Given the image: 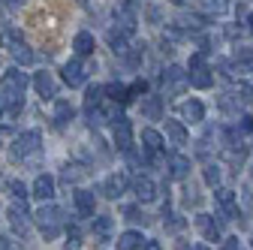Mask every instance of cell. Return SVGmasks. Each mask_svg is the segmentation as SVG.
<instances>
[{"label": "cell", "instance_id": "cell-1", "mask_svg": "<svg viewBox=\"0 0 253 250\" xmlns=\"http://www.w3.org/2000/svg\"><path fill=\"white\" fill-rule=\"evenodd\" d=\"M24 90H27V76L18 67H12L0 76V97L6 103H24Z\"/></svg>", "mask_w": 253, "mask_h": 250}, {"label": "cell", "instance_id": "cell-2", "mask_svg": "<svg viewBox=\"0 0 253 250\" xmlns=\"http://www.w3.org/2000/svg\"><path fill=\"white\" fill-rule=\"evenodd\" d=\"M34 217H37V226L42 229V235H45L48 241L63 232V211H60L57 205H48V202H45Z\"/></svg>", "mask_w": 253, "mask_h": 250}, {"label": "cell", "instance_id": "cell-3", "mask_svg": "<svg viewBox=\"0 0 253 250\" xmlns=\"http://www.w3.org/2000/svg\"><path fill=\"white\" fill-rule=\"evenodd\" d=\"M190 73V84L193 87H199V90H208L211 84H214V70L205 64V51H196L193 57H190V67H187Z\"/></svg>", "mask_w": 253, "mask_h": 250}, {"label": "cell", "instance_id": "cell-4", "mask_svg": "<svg viewBox=\"0 0 253 250\" xmlns=\"http://www.w3.org/2000/svg\"><path fill=\"white\" fill-rule=\"evenodd\" d=\"M40 145H42V133L40 130H27V133H21L12 142L9 154H12V160H24V157H30V154H37Z\"/></svg>", "mask_w": 253, "mask_h": 250}, {"label": "cell", "instance_id": "cell-5", "mask_svg": "<svg viewBox=\"0 0 253 250\" xmlns=\"http://www.w3.org/2000/svg\"><path fill=\"white\" fill-rule=\"evenodd\" d=\"M214 202L220 205V220H235V217H241L235 193L229 190V187H214Z\"/></svg>", "mask_w": 253, "mask_h": 250}, {"label": "cell", "instance_id": "cell-6", "mask_svg": "<svg viewBox=\"0 0 253 250\" xmlns=\"http://www.w3.org/2000/svg\"><path fill=\"white\" fill-rule=\"evenodd\" d=\"M115 21L121 30H126V34H133L136 24H139V15H136V3L133 0H124V3L115 6Z\"/></svg>", "mask_w": 253, "mask_h": 250}, {"label": "cell", "instance_id": "cell-7", "mask_svg": "<svg viewBox=\"0 0 253 250\" xmlns=\"http://www.w3.org/2000/svg\"><path fill=\"white\" fill-rule=\"evenodd\" d=\"M187 84H190V76L181 67H166L163 70V90L166 93H172V97H175V93H181Z\"/></svg>", "mask_w": 253, "mask_h": 250}, {"label": "cell", "instance_id": "cell-8", "mask_svg": "<svg viewBox=\"0 0 253 250\" xmlns=\"http://www.w3.org/2000/svg\"><path fill=\"white\" fill-rule=\"evenodd\" d=\"M60 73H63V82H67L70 87H82V84L87 82V67L82 64V57H73V60H67Z\"/></svg>", "mask_w": 253, "mask_h": 250}, {"label": "cell", "instance_id": "cell-9", "mask_svg": "<svg viewBox=\"0 0 253 250\" xmlns=\"http://www.w3.org/2000/svg\"><path fill=\"white\" fill-rule=\"evenodd\" d=\"M142 148H145V154H148L151 163H163V157H160V151H163V136L157 133V130H151V127L142 130Z\"/></svg>", "mask_w": 253, "mask_h": 250}, {"label": "cell", "instance_id": "cell-10", "mask_svg": "<svg viewBox=\"0 0 253 250\" xmlns=\"http://www.w3.org/2000/svg\"><path fill=\"white\" fill-rule=\"evenodd\" d=\"M112 136H115L118 151H124V154H126V151L133 148V124L126 121V118H118V121H115V133H112Z\"/></svg>", "mask_w": 253, "mask_h": 250}, {"label": "cell", "instance_id": "cell-11", "mask_svg": "<svg viewBox=\"0 0 253 250\" xmlns=\"http://www.w3.org/2000/svg\"><path fill=\"white\" fill-rule=\"evenodd\" d=\"M196 229L205 235V241L223 238V229H220V220H214V214H196Z\"/></svg>", "mask_w": 253, "mask_h": 250}, {"label": "cell", "instance_id": "cell-12", "mask_svg": "<svg viewBox=\"0 0 253 250\" xmlns=\"http://www.w3.org/2000/svg\"><path fill=\"white\" fill-rule=\"evenodd\" d=\"M126 184H130V178H126L124 172H112V175L103 181V193H106L109 199H118V196L126 193Z\"/></svg>", "mask_w": 253, "mask_h": 250}, {"label": "cell", "instance_id": "cell-13", "mask_svg": "<svg viewBox=\"0 0 253 250\" xmlns=\"http://www.w3.org/2000/svg\"><path fill=\"white\" fill-rule=\"evenodd\" d=\"M133 193H136L139 202H154V199H157V184H154L148 175H139V178L133 181Z\"/></svg>", "mask_w": 253, "mask_h": 250}, {"label": "cell", "instance_id": "cell-14", "mask_svg": "<svg viewBox=\"0 0 253 250\" xmlns=\"http://www.w3.org/2000/svg\"><path fill=\"white\" fill-rule=\"evenodd\" d=\"M166 166H169V178H175V181H187L190 178V160L184 157V154H172V157L166 160Z\"/></svg>", "mask_w": 253, "mask_h": 250}, {"label": "cell", "instance_id": "cell-15", "mask_svg": "<svg viewBox=\"0 0 253 250\" xmlns=\"http://www.w3.org/2000/svg\"><path fill=\"white\" fill-rule=\"evenodd\" d=\"M250 103V97H247V90H226L223 97H220V109L223 112H238V109H244Z\"/></svg>", "mask_w": 253, "mask_h": 250}, {"label": "cell", "instance_id": "cell-16", "mask_svg": "<svg viewBox=\"0 0 253 250\" xmlns=\"http://www.w3.org/2000/svg\"><path fill=\"white\" fill-rule=\"evenodd\" d=\"M130 34L126 30H121V27H112L109 34H106V42H109V48L115 51V54H126L130 51V40H126Z\"/></svg>", "mask_w": 253, "mask_h": 250}, {"label": "cell", "instance_id": "cell-17", "mask_svg": "<svg viewBox=\"0 0 253 250\" xmlns=\"http://www.w3.org/2000/svg\"><path fill=\"white\" fill-rule=\"evenodd\" d=\"M9 223H12L15 232H21V235L27 232V226H30V214H27V205H24V202H21V205L15 202V205L9 208Z\"/></svg>", "mask_w": 253, "mask_h": 250}, {"label": "cell", "instance_id": "cell-18", "mask_svg": "<svg viewBox=\"0 0 253 250\" xmlns=\"http://www.w3.org/2000/svg\"><path fill=\"white\" fill-rule=\"evenodd\" d=\"M34 87H37V93H40L42 100H54L57 97V87H54L51 73H37L34 76Z\"/></svg>", "mask_w": 253, "mask_h": 250}, {"label": "cell", "instance_id": "cell-19", "mask_svg": "<svg viewBox=\"0 0 253 250\" xmlns=\"http://www.w3.org/2000/svg\"><path fill=\"white\" fill-rule=\"evenodd\" d=\"M73 118H76V109H73L67 100H57V103H54V115H51V121H54V127H57V130H63Z\"/></svg>", "mask_w": 253, "mask_h": 250}, {"label": "cell", "instance_id": "cell-20", "mask_svg": "<svg viewBox=\"0 0 253 250\" xmlns=\"http://www.w3.org/2000/svg\"><path fill=\"white\" fill-rule=\"evenodd\" d=\"M34 196L42 199V202H51L54 199V178L51 175H40L34 181Z\"/></svg>", "mask_w": 253, "mask_h": 250}, {"label": "cell", "instance_id": "cell-21", "mask_svg": "<svg viewBox=\"0 0 253 250\" xmlns=\"http://www.w3.org/2000/svg\"><path fill=\"white\" fill-rule=\"evenodd\" d=\"M93 208H97L93 193L90 190H76V211H79V217H93Z\"/></svg>", "mask_w": 253, "mask_h": 250}, {"label": "cell", "instance_id": "cell-22", "mask_svg": "<svg viewBox=\"0 0 253 250\" xmlns=\"http://www.w3.org/2000/svg\"><path fill=\"white\" fill-rule=\"evenodd\" d=\"M181 115L190 124H202L205 121V106L199 100H187V103H181Z\"/></svg>", "mask_w": 253, "mask_h": 250}, {"label": "cell", "instance_id": "cell-23", "mask_svg": "<svg viewBox=\"0 0 253 250\" xmlns=\"http://www.w3.org/2000/svg\"><path fill=\"white\" fill-rule=\"evenodd\" d=\"M73 48H76V54H79V57H90V54H93V48H97V42H93V37L87 34V30H79L76 40H73Z\"/></svg>", "mask_w": 253, "mask_h": 250}, {"label": "cell", "instance_id": "cell-24", "mask_svg": "<svg viewBox=\"0 0 253 250\" xmlns=\"http://www.w3.org/2000/svg\"><path fill=\"white\" fill-rule=\"evenodd\" d=\"M142 115L148 121H160L163 118V97H142Z\"/></svg>", "mask_w": 253, "mask_h": 250}, {"label": "cell", "instance_id": "cell-25", "mask_svg": "<svg viewBox=\"0 0 253 250\" xmlns=\"http://www.w3.org/2000/svg\"><path fill=\"white\" fill-rule=\"evenodd\" d=\"M115 247L118 250H142L145 247V238H142V232H124V235H118V241H115Z\"/></svg>", "mask_w": 253, "mask_h": 250}, {"label": "cell", "instance_id": "cell-26", "mask_svg": "<svg viewBox=\"0 0 253 250\" xmlns=\"http://www.w3.org/2000/svg\"><path fill=\"white\" fill-rule=\"evenodd\" d=\"M103 93H106V97L112 100V103H130V87H124L121 82H112V84H106L103 87Z\"/></svg>", "mask_w": 253, "mask_h": 250}, {"label": "cell", "instance_id": "cell-27", "mask_svg": "<svg viewBox=\"0 0 253 250\" xmlns=\"http://www.w3.org/2000/svg\"><path fill=\"white\" fill-rule=\"evenodd\" d=\"M112 229H115V220H112L109 214H103V217H93V235H97V238L109 241V238H112Z\"/></svg>", "mask_w": 253, "mask_h": 250}, {"label": "cell", "instance_id": "cell-28", "mask_svg": "<svg viewBox=\"0 0 253 250\" xmlns=\"http://www.w3.org/2000/svg\"><path fill=\"white\" fill-rule=\"evenodd\" d=\"M166 133H169L172 145H187V130H184V124H181V121L166 118Z\"/></svg>", "mask_w": 253, "mask_h": 250}, {"label": "cell", "instance_id": "cell-29", "mask_svg": "<svg viewBox=\"0 0 253 250\" xmlns=\"http://www.w3.org/2000/svg\"><path fill=\"white\" fill-rule=\"evenodd\" d=\"M100 106H103V87L93 84V87L84 90V115L93 112V109H100Z\"/></svg>", "mask_w": 253, "mask_h": 250}, {"label": "cell", "instance_id": "cell-30", "mask_svg": "<svg viewBox=\"0 0 253 250\" xmlns=\"http://www.w3.org/2000/svg\"><path fill=\"white\" fill-rule=\"evenodd\" d=\"M232 60H235V70L238 73H247L253 67V48H235Z\"/></svg>", "mask_w": 253, "mask_h": 250}, {"label": "cell", "instance_id": "cell-31", "mask_svg": "<svg viewBox=\"0 0 253 250\" xmlns=\"http://www.w3.org/2000/svg\"><path fill=\"white\" fill-rule=\"evenodd\" d=\"M163 223H166V229L169 232H181L184 226H187V220L181 214H175V211H169V208H163Z\"/></svg>", "mask_w": 253, "mask_h": 250}, {"label": "cell", "instance_id": "cell-32", "mask_svg": "<svg viewBox=\"0 0 253 250\" xmlns=\"http://www.w3.org/2000/svg\"><path fill=\"white\" fill-rule=\"evenodd\" d=\"M9 54L15 57V64H34V60H37V54L30 51V48H27L24 42H18V45H15V48H12Z\"/></svg>", "mask_w": 253, "mask_h": 250}, {"label": "cell", "instance_id": "cell-33", "mask_svg": "<svg viewBox=\"0 0 253 250\" xmlns=\"http://www.w3.org/2000/svg\"><path fill=\"white\" fill-rule=\"evenodd\" d=\"M18 42H24V40L15 34V30H0V45H3V48H9V51H12Z\"/></svg>", "mask_w": 253, "mask_h": 250}, {"label": "cell", "instance_id": "cell-34", "mask_svg": "<svg viewBox=\"0 0 253 250\" xmlns=\"http://www.w3.org/2000/svg\"><path fill=\"white\" fill-rule=\"evenodd\" d=\"M82 175H84V169H82V166H76V163H73V166H70V163L63 166V184H76Z\"/></svg>", "mask_w": 253, "mask_h": 250}, {"label": "cell", "instance_id": "cell-35", "mask_svg": "<svg viewBox=\"0 0 253 250\" xmlns=\"http://www.w3.org/2000/svg\"><path fill=\"white\" fill-rule=\"evenodd\" d=\"M202 6H205L208 12H214V15H223V12L229 9V0H202Z\"/></svg>", "mask_w": 253, "mask_h": 250}, {"label": "cell", "instance_id": "cell-36", "mask_svg": "<svg viewBox=\"0 0 253 250\" xmlns=\"http://www.w3.org/2000/svg\"><path fill=\"white\" fill-rule=\"evenodd\" d=\"M205 184L220 187V166H217V163H208V166H205Z\"/></svg>", "mask_w": 253, "mask_h": 250}, {"label": "cell", "instance_id": "cell-37", "mask_svg": "<svg viewBox=\"0 0 253 250\" xmlns=\"http://www.w3.org/2000/svg\"><path fill=\"white\" fill-rule=\"evenodd\" d=\"M6 187H9V193H12V196H15V199H21V202H24V199H27V196H30V193H27V187H24V184H21V181H9V184H6Z\"/></svg>", "mask_w": 253, "mask_h": 250}, {"label": "cell", "instance_id": "cell-38", "mask_svg": "<svg viewBox=\"0 0 253 250\" xmlns=\"http://www.w3.org/2000/svg\"><path fill=\"white\" fill-rule=\"evenodd\" d=\"M184 205H187V208H190V205H199V193H196L190 184L184 187Z\"/></svg>", "mask_w": 253, "mask_h": 250}, {"label": "cell", "instance_id": "cell-39", "mask_svg": "<svg viewBox=\"0 0 253 250\" xmlns=\"http://www.w3.org/2000/svg\"><path fill=\"white\" fill-rule=\"evenodd\" d=\"M124 217H126V220H133V223H145V214H142L139 208H126Z\"/></svg>", "mask_w": 253, "mask_h": 250}, {"label": "cell", "instance_id": "cell-40", "mask_svg": "<svg viewBox=\"0 0 253 250\" xmlns=\"http://www.w3.org/2000/svg\"><path fill=\"white\" fill-rule=\"evenodd\" d=\"M145 90H148V82H145V79L133 82V84H130V100H133V97H139V93H145Z\"/></svg>", "mask_w": 253, "mask_h": 250}, {"label": "cell", "instance_id": "cell-41", "mask_svg": "<svg viewBox=\"0 0 253 250\" xmlns=\"http://www.w3.org/2000/svg\"><path fill=\"white\" fill-rule=\"evenodd\" d=\"M63 250H79V229L76 226H70V241H67Z\"/></svg>", "mask_w": 253, "mask_h": 250}, {"label": "cell", "instance_id": "cell-42", "mask_svg": "<svg viewBox=\"0 0 253 250\" xmlns=\"http://www.w3.org/2000/svg\"><path fill=\"white\" fill-rule=\"evenodd\" d=\"M223 250H241V241L238 238H226L223 241Z\"/></svg>", "mask_w": 253, "mask_h": 250}, {"label": "cell", "instance_id": "cell-43", "mask_svg": "<svg viewBox=\"0 0 253 250\" xmlns=\"http://www.w3.org/2000/svg\"><path fill=\"white\" fill-rule=\"evenodd\" d=\"M250 130H253V118L244 115V118H241V133H250Z\"/></svg>", "mask_w": 253, "mask_h": 250}, {"label": "cell", "instance_id": "cell-44", "mask_svg": "<svg viewBox=\"0 0 253 250\" xmlns=\"http://www.w3.org/2000/svg\"><path fill=\"white\" fill-rule=\"evenodd\" d=\"M0 121H6V100L0 97Z\"/></svg>", "mask_w": 253, "mask_h": 250}, {"label": "cell", "instance_id": "cell-45", "mask_svg": "<svg viewBox=\"0 0 253 250\" xmlns=\"http://www.w3.org/2000/svg\"><path fill=\"white\" fill-rule=\"evenodd\" d=\"M145 250H163V247L157 244V241H145Z\"/></svg>", "mask_w": 253, "mask_h": 250}, {"label": "cell", "instance_id": "cell-46", "mask_svg": "<svg viewBox=\"0 0 253 250\" xmlns=\"http://www.w3.org/2000/svg\"><path fill=\"white\" fill-rule=\"evenodd\" d=\"M0 250H9V241H6L3 235H0Z\"/></svg>", "mask_w": 253, "mask_h": 250}, {"label": "cell", "instance_id": "cell-47", "mask_svg": "<svg viewBox=\"0 0 253 250\" xmlns=\"http://www.w3.org/2000/svg\"><path fill=\"white\" fill-rule=\"evenodd\" d=\"M247 30H250V34H253V15L247 18Z\"/></svg>", "mask_w": 253, "mask_h": 250}, {"label": "cell", "instance_id": "cell-48", "mask_svg": "<svg viewBox=\"0 0 253 250\" xmlns=\"http://www.w3.org/2000/svg\"><path fill=\"white\" fill-rule=\"evenodd\" d=\"M193 250H208V247H205V244H196V247H193Z\"/></svg>", "mask_w": 253, "mask_h": 250}, {"label": "cell", "instance_id": "cell-49", "mask_svg": "<svg viewBox=\"0 0 253 250\" xmlns=\"http://www.w3.org/2000/svg\"><path fill=\"white\" fill-rule=\"evenodd\" d=\"M172 3H178V6H181V3H187V0H172Z\"/></svg>", "mask_w": 253, "mask_h": 250}, {"label": "cell", "instance_id": "cell-50", "mask_svg": "<svg viewBox=\"0 0 253 250\" xmlns=\"http://www.w3.org/2000/svg\"><path fill=\"white\" fill-rule=\"evenodd\" d=\"M9 3H18V0H9Z\"/></svg>", "mask_w": 253, "mask_h": 250}]
</instances>
